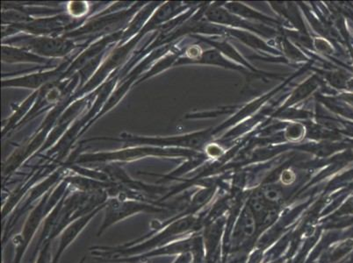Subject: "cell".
Here are the masks:
<instances>
[{"label": "cell", "mask_w": 353, "mask_h": 263, "mask_svg": "<svg viewBox=\"0 0 353 263\" xmlns=\"http://www.w3.org/2000/svg\"><path fill=\"white\" fill-rule=\"evenodd\" d=\"M62 200L60 195L54 194L52 198H43L28 215L27 220L24 224L20 233L16 234L12 238V244L14 246L15 253L12 263H21L22 258L27 252L28 246L33 240L35 233L39 229L41 224H43L45 219L51 211L57 207V204Z\"/></svg>", "instance_id": "cell-1"}, {"label": "cell", "mask_w": 353, "mask_h": 263, "mask_svg": "<svg viewBox=\"0 0 353 263\" xmlns=\"http://www.w3.org/2000/svg\"><path fill=\"white\" fill-rule=\"evenodd\" d=\"M103 211V222L99 227L98 237H101L109 227L128 218L141 213H159L163 211V209L159 205L145 203V202L113 198L108 200Z\"/></svg>", "instance_id": "cell-2"}, {"label": "cell", "mask_w": 353, "mask_h": 263, "mask_svg": "<svg viewBox=\"0 0 353 263\" xmlns=\"http://www.w3.org/2000/svg\"><path fill=\"white\" fill-rule=\"evenodd\" d=\"M107 204V203H105ZM105 204L103 207L98 208L92 213L86 214L85 216L79 218L63 229L59 235V245L56 253L53 256V263H59L61 257L66 249L75 242L78 237L81 234L83 230L86 229L91 221L97 216L99 211H103Z\"/></svg>", "instance_id": "cell-3"}, {"label": "cell", "mask_w": 353, "mask_h": 263, "mask_svg": "<svg viewBox=\"0 0 353 263\" xmlns=\"http://www.w3.org/2000/svg\"><path fill=\"white\" fill-rule=\"evenodd\" d=\"M51 242H46L41 246L34 263H53V256L51 255Z\"/></svg>", "instance_id": "cell-4"}, {"label": "cell", "mask_w": 353, "mask_h": 263, "mask_svg": "<svg viewBox=\"0 0 353 263\" xmlns=\"http://www.w3.org/2000/svg\"><path fill=\"white\" fill-rule=\"evenodd\" d=\"M86 261V256H83V257L80 260V261L78 263H85Z\"/></svg>", "instance_id": "cell-5"}, {"label": "cell", "mask_w": 353, "mask_h": 263, "mask_svg": "<svg viewBox=\"0 0 353 263\" xmlns=\"http://www.w3.org/2000/svg\"><path fill=\"white\" fill-rule=\"evenodd\" d=\"M101 263H120V262H101ZM143 263H149V262H143Z\"/></svg>", "instance_id": "cell-6"}]
</instances>
